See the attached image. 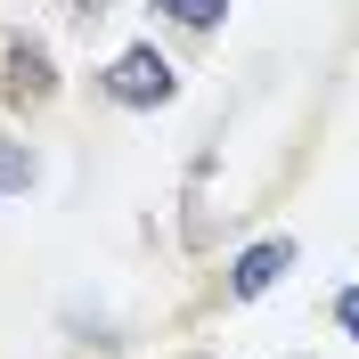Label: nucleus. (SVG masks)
I'll return each mask as SVG.
<instances>
[{
  "instance_id": "f257e3e1",
  "label": "nucleus",
  "mask_w": 359,
  "mask_h": 359,
  "mask_svg": "<svg viewBox=\"0 0 359 359\" xmlns=\"http://www.w3.org/2000/svg\"><path fill=\"white\" fill-rule=\"evenodd\" d=\"M98 82H107V98H114V107H139V114H156V107H172V98H180V66L163 57L156 41L114 49V66L98 74Z\"/></svg>"
},
{
  "instance_id": "f03ea898",
  "label": "nucleus",
  "mask_w": 359,
  "mask_h": 359,
  "mask_svg": "<svg viewBox=\"0 0 359 359\" xmlns=\"http://www.w3.org/2000/svg\"><path fill=\"white\" fill-rule=\"evenodd\" d=\"M0 98L17 114H33V107L57 98V74H49V41L41 33H8V41H0Z\"/></svg>"
},
{
  "instance_id": "7ed1b4c3",
  "label": "nucleus",
  "mask_w": 359,
  "mask_h": 359,
  "mask_svg": "<svg viewBox=\"0 0 359 359\" xmlns=\"http://www.w3.org/2000/svg\"><path fill=\"white\" fill-rule=\"evenodd\" d=\"M294 253H302L294 237H262V245H245L237 262H229V302H262V294L294 269Z\"/></svg>"
},
{
  "instance_id": "20e7f679",
  "label": "nucleus",
  "mask_w": 359,
  "mask_h": 359,
  "mask_svg": "<svg viewBox=\"0 0 359 359\" xmlns=\"http://www.w3.org/2000/svg\"><path fill=\"white\" fill-rule=\"evenodd\" d=\"M33 172H41V163H33V147H25V139H0V196H25V188H33Z\"/></svg>"
},
{
  "instance_id": "39448f33",
  "label": "nucleus",
  "mask_w": 359,
  "mask_h": 359,
  "mask_svg": "<svg viewBox=\"0 0 359 359\" xmlns=\"http://www.w3.org/2000/svg\"><path fill=\"white\" fill-rule=\"evenodd\" d=\"M156 8H163L172 25H188V33H212V25L229 17V0H156Z\"/></svg>"
},
{
  "instance_id": "423d86ee",
  "label": "nucleus",
  "mask_w": 359,
  "mask_h": 359,
  "mask_svg": "<svg viewBox=\"0 0 359 359\" xmlns=\"http://www.w3.org/2000/svg\"><path fill=\"white\" fill-rule=\"evenodd\" d=\"M74 25H98V17H114V0H57Z\"/></svg>"
},
{
  "instance_id": "0eeeda50",
  "label": "nucleus",
  "mask_w": 359,
  "mask_h": 359,
  "mask_svg": "<svg viewBox=\"0 0 359 359\" xmlns=\"http://www.w3.org/2000/svg\"><path fill=\"white\" fill-rule=\"evenodd\" d=\"M335 318H343V335L359 343V286H343V294H335Z\"/></svg>"
}]
</instances>
